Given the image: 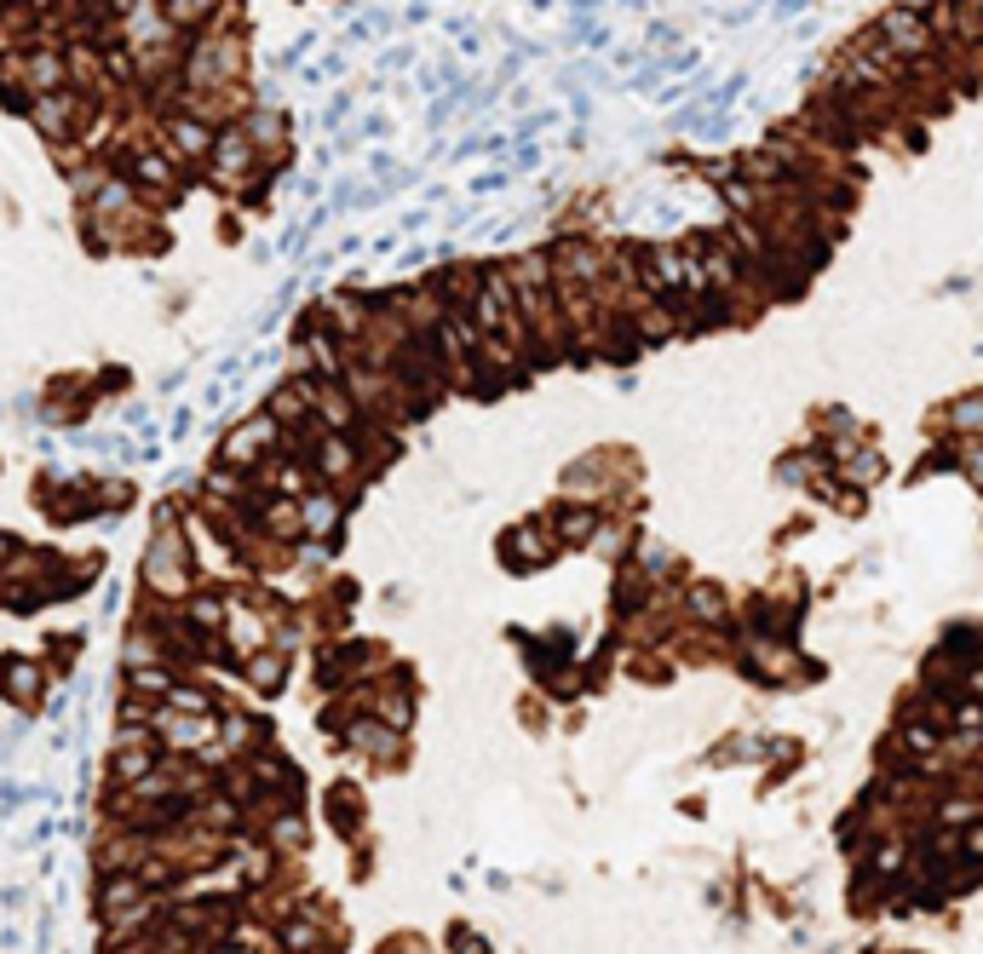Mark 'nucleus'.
I'll use <instances>...</instances> for the list:
<instances>
[{
  "mask_svg": "<svg viewBox=\"0 0 983 954\" xmlns=\"http://www.w3.org/2000/svg\"><path fill=\"white\" fill-rule=\"evenodd\" d=\"M133 185L167 196V190L178 185V156H173V150H138V156H133Z\"/></svg>",
  "mask_w": 983,
  "mask_h": 954,
  "instance_id": "nucleus-1",
  "label": "nucleus"
},
{
  "mask_svg": "<svg viewBox=\"0 0 983 954\" xmlns=\"http://www.w3.org/2000/svg\"><path fill=\"white\" fill-rule=\"evenodd\" d=\"M926 40H932V29L920 24L914 12H892L886 17V47L892 52H926Z\"/></svg>",
  "mask_w": 983,
  "mask_h": 954,
  "instance_id": "nucleus-2",
  "label": "nucleus"
},
{
  "mask_svg": "<svg viewBox=\"0 0 983 954\" xmlns=\"http://www.w3.org/2000/svg\"><path fill=\"white\" fill-rule=\"evenodd\" d=\"M167 138H173L178 156H208V150H213V127H202L196 115H173V121H167Z\"/></svg>",
  "mask_w": 983,
  "mask_h": 954,
  "instance_id": "nucleus-3",
  "label": "nucleus"
},
{
  "mask_svg": "<svg viewBox=\"0 0 983 954\" xmlns=\"http://www.w3.org/2000/svg\"><path fill=\"white\" fill-rule=\"evenodd\" d=\"M0 684H7V696H12V702H35V696H41V667H29V661H7V667H0Z\"/></svg>",
  "mask_w": 983,
  "mask_h": 954,
  "instance_id": "nucleus-4",
  "label": "nucleus"
},
{
  "mask_svg": "<svg viewBox=\"0 0 983 954\" xmlns=\"http://www.w3.org/2000/svg\"><path fill=\"white\" fill-rule=\"evenodd\" d=\"M253 684H259V690H276V684H283V656H253Z\"/></svg>",
  "mask_w": 983,
  "mask_h": 954,
  "instance_id": "nucleus-5",
  "label": "nucleus"
}]
</instances>
